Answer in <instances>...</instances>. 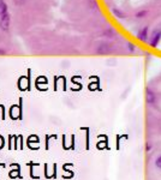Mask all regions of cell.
<instances>
[{
	"label": "cell",
	"mask_w": 161,
	"mask_h": 180,
	"mask_svg": "<svg viewBox=\"0 0 161 180\" xmlns=\"http://www.w3.org/2000/svg\"><path fill=\"white\" fill-rule=\"evenodd\" d=\"M10 20H11V18H10V13H9V12H7L6 15L1 16V18H0V29H1L2 31H9V29H10Z\"/></svg>",
	"instance_id": "2"
},
{
	"label": "cell",
	"mask_w": 161,
	"mask_h": 180,
	"mask_svg": "<svg viewBox=\"0 0 161 180\" xmlns=\"http://www.w3.org/2000/svg\"><path fill=\"white\" fill-rule=\"evenodd\" d=\"M160 40H161V31L160 30H155V31H153L152 36H150L149 45L155 48V47H158V43L160 42Z\"/></svg>",
	"instance_id": "3"
},
{
	"label": "cell",
	"mask_w": 161,
	"mask_h": 180,
	"mask_svg": "<svg viewBox=\"0 0 161 180\" xmlns=\"http://www.w3.org/2000/svg\"><path fill=\"white\" fill-rule=\"evenodd\" d=\"M147 102L148 103H154L155 102V95H154V92L150 91V90H147Z\"/></svg>",
	"instance_id": "5"
},
{
	"label": "cell",
	"mask_w": 161,
	"mask_h": 180,
	"mask_svg": "<svg viewBox=\"0 0 161 180\" xmlns=\"http://www.w3.org/2000/svg\"><path fill=\"white\" fill-rule=\"evenodd\" d=\"M127 48H129V51L134 52V51H135V45H132L131 42H129V43H127Z\"/></svg>",
	"instance_id": "9"
},
{
	"label": "cell",
	"mask_w": 161,
	"mask_h": 180,
	"mask_svg": "<svg viewBox=\"0 0 161 180\" xmlns=\"http://www.w3.org/2000/svg\"><path fill=\"white\" fill-rule=\"evenodd\" d=\"M113 12H114V13H116V15L119 18H124V15H123V13H120V12H119L118 10H113Z\"/></svg>",
	"instance_id": "10"
},
{
	"label": "cell",
	"mask_w": 161,
	"mask_h": 180,
	"mask_svg": "<svg viewBox=\"0 0 161 180\" xmlns=\"http://www.w3.org/2000/svg\"><path fill=\"white\" fill-rule=\"evenodd\" d=\"M7 13V5L4 1H0V16H4Z\"/></svg>",
	"instance_id": "6"
},
{
	"label": "cell",
	"mask_w": 161,
	"mask_h": 180,
	"mask_svg": "<svg viewBox=\"0 0 161 180\" xmlns=\"http://www.w3.org/2000/svg\"><path fill=\"white\" fill-rule=\"evenodd\" d=\"M155 164H156V167H158V168H161V156H159V157L156 159Z\"/></svg>",
	"instance_id": "8"
},
{
	"label": "cell",
	"mask_w": 161,
	"mask_h": 180,
	"mask_svg": "<svg viewBox=\"0 0 161 180\" xmlns=\"http://www.w3.org/2000/svg\"><path fill=\"white\" fill-rule=\"evenodd\" d=\"M145 15H147V11H141V12H138V13L136 15V17L137 18H143Z\"/></svg>",
	"instance_id": "7"
},
{
	"label": "cell",
	"mask_w": 161,
	"mask_h": 180,
	"mask_svg": "<svg viewBox=\"0 0 161 180\" xmlns=\"http://www.w3.org/2000/svg\"><path fill=\"white\" fill-rule=\"evenodd\" d=\"M5 54H6V51H5V49H1V48H0V56H1V55H5Z\"/></svg>",
	"instance_id": "11"
},
{
	"label": "cell",
	"mask_w": 161,
	"mask_h": 180,
	"mask_svg": "<svg viewBox=\"0 0 161 180\" xmlns=\"http://www.w3.org/2000/svg\"><path fill=\"white\" fill-rule=\"evenodd\" d=\"M113 51V47L107 43V42H102L96 48V53L100 54V55H106V54H109Z\"/></svg>",
	"instance_id": "1"
},
{
	"label": "cell",
	"mask_w": 161,
	"mask_h": 180,
	"mask_svg": "<svg viewBox=\"0 0 161 180\" xmlns=\"http://www.w3.org/2000/svg\"><path fill=\"white\" fill-rule=\"evenodd\" d=\"M137 37H138L141 41L145 42V41L148 40V27H144L143 29H141V30L138 31V34H137Z\"/></svg>",
	"instance_id": "4"
}]
</instances>
